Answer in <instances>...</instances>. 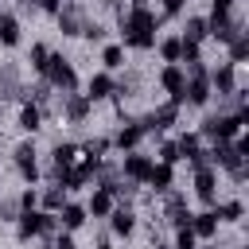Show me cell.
Wrapping results in <instances>:
<instances>
[{"label":"cell","mask_w":249,"mask_h":249,"mask_svg":"<svg viewBox=\"0 0 249 249\" xmlns=\"http://www.w3.org/2000/svg\"><path fill=\"white\" fill-rule=\"evenodd\" d=\"M179 39H187V43H202V39H206V16H187Z\"/></svg>","instance_id":"obj_22"},{"label":"cell","mask_w":249,"mask_h":249,"mask_svg":"<svg viewBox=\"0 0 249 249\" xmlns=\"http://www.w3.org/2000/svg\"><path fill=\"white\" fill-rule=\"evenodd\" d=\"M89 105H93V101H89L86 93H78V89H74V93H62V105H58V109L66 113V121H70V124H82V121L89 117Z\"/></svg>","instance_id":"obj_10"},{"label":"cell","mask_w":249,"mask_h":249,"mask_svg":"<svg viewBox=\"0 0 249 249\" xmlns=\"http://www.w3.org/2000/svg\"><path fill=\"white\" fill-rule=\"evenodd\" d=\"M191 233H195V237H214V233H218V214H214V210L191 214Z\"/></svg>","instance_id":"obj_17"},{"label":"cell","mask_w":249,"mask_h":249,"mask_svg":"<svg viewBox=\"0 0 249 249\" xmlns=\"http://www.w3.org/2000/svg\"><path fill=\"white\" fill-rule=\"evenodd\" d=\"M156 249H171V245H156Z\"/></svg>","instance_id":"obj_44"},{"label":"cell","mask_w":249,"mask_h":249,"mask_svg":"<svg viewBox=\"0 0 249 249\" xmlns=\"http://www.w3.org/2000/svg\"><path fill=\"white\" fill-rule=\"evenodd\" d=\"M0 74H4V66H0Z\"/></svg>","instance_id":"obj_46"},{"label":"cell","mask_w":249,"mask_h":249,"mask_svg":"<svg viewBox=\"0 0 249 249\" xmlns=\"http://www.w3.org/2000/svg\"><path fill=\"white\" fill-rule=\"evenodd\" d=\"M109 226H113V233L128 237V233H132V226H136V214H132L128 206H113V214H109Z\"/></svg>","instance_id":"obj_20"},{"label":"cell","mask_w":249,"mask_h":249,"mask_svg":"<svg viewBox=\"0 0 249 249\" xmlns=\"http://www.w3.org/2000/svg\"><path fill=\"white\" fill-rule=\"evenodd\" d=\"M214 214H218V222H237V218L245 214V206L233 198V202H222V206H214Z\"/></svg>","instance_id":"obj_32"},{"label":"cell","mask_w":249,"mask_h":249,"mask_svg":"<svg viewBox=\"0 0 249 249\" xmlns=\"http://www.w3.org/2000/svg\"><path fill=\"white\" fill-rule=\"evenodd\" d=\"M160 86L167 89L171 105H183V86H187V74H183V66H179V62H167V66L160 70Z\"/></svg>","instance_id":"obj_6"},{"label":"cell","mask_w":249,"mask_h":249,"mask_svg":"<svg viewBox=\"0 0 249 249\" xmlns=\"http://www.w3.org/2000/svg\"><path fill=\"white\" fill-rule=\"evenodd\" d=\"M140 140H144V128H140V121H128V124L117 132V140H113V144H117L121 152H136V144H140Z\"/></svg>","instance_id":"obj_15"},{"label":"cell","mask_w":249,"mask_h":249,"mask_svg":"<svg viewBox=\"0 0 249 249\" xmlns=\"http://www.w3.org/2000/svg\"><path fill=\"white\" fill-rule=\"evenodd\" d=\"M214 187H218L214 167H210V163H198V167H195V195H198L206 206H214V198H218V195H214Z\"/></svg>","instance_id":"obj_11"},{"label":"cell","mask_w":249,"mask_h":249,"mask_svg":"<svg viewBox=\"0 0 249 249\" xmlns=\"http://www.w3.org/2000/svg\"><path fill=\"white\" fill-rule=\"evenodd\" d=\"M47 62H51V51H47L43 43H35V47H31V66H35L39 74H47Z\"/></svg>","instance_id":"obj_34"},{"label":"cell","mask_w":249,"mask_h":249,"mask_svg":"<svg viewBox=\"0 0 249 249\" xmlns=\"http://www.w3.org/2000/svg\"><path fill=\"white\" fill-rule=\"evenodd\" d=\"M62 226H66V230H78V226H86V206H78V202H66V206H62Z\"/></svg>","instance_id":"obj_28"},{"label":"cell","mask_w":249,"mask_h":249,"mask_svg":"<svg viewBox=\"0 0 249 249\" xmlns=\"http://www.w3.org/2000/svg\"><path fill=\"white\" fill-rule=\"evenodd\" d=\"M163 218L179 230V226H191V210H187V198L179 195V191H167V210H163Z\"/></svg>","instance_id":"obj_13"},{"label":"cell","mask_w":249,"mask_h":249,"mask_svg":"<svg viewBox=\"0 0 249 249\" xmlns=\"http://www.w3.org/2000/svg\"><path fill=\"white\" fill-rule=\"evenodd\" d=\"M39 124H43V113H39L31 101H23V109H19V128H23V132H35Z\"/></svg>","instance_id":"obj_26"},{"label":"cell","mask_w":249,"mask_h":249,"mask_svg":"<svg viewBox=\"0 0 249 249\" xmlns=\"http://www.w3.org/2000/svg\"><path fill=\"white\" fill-rule=\"evenodd\" d=\"M113 206H117V198L109 195V191H93V198H89V206H86V214H93V218H109L113 214Z\"/></svg>","instance_id":"obj_19"},{"label":"cell","mask_w":249,"mask_h":249,"mask_svg":"<svg viewBox=\"0 0 249 249\" xmlns=\"http://www.w3.org/2000/svg\"><path fill=\"white\" fill-rule=\"evenodd\" d=\"M245 54H249V39H245V31H241L237 39H230V66L245 62Z\"/></svg>","instance_id":"obj_30"},{"label":"cell","mask_w":249,"mask_h":249,"mask_svg":"<svg viewBox=\"0 0 249 249\" xmlns=\"http://www.w3.org/2000/svg\"><path fill=\"white\" fill-rule=\"evenodd\" d=\"M101 4H117V0H101Z\"/></svg>","instance_id":"obj_43"},{"label":"cell","mask_w":249,"mask_h":249,"mask_svg":"<svg viewBox=\"0 0 249 249\" xmlns=\"http://www.w3.org/2000/svg\"><path fill=\"white\" fill-rule=\"evenodd\" d=\"M206 78H210V89H214L218 97H230V93H237V74H233V66H230V62H222V66L206 70Z\"/></svg>","instance_id":"obj_8"},{"label":"cell","mask_w":249,"mask_h":249,"mask_svg":"<svg viewBox=\"0 0 249 249\" xmlns=\"http://www.w3.org/2000/svg\"><path fill=\"white\" fill-rule=\"evenodd\" d=\"M0 43L4 47H16L19 43V19L12 12H0Z\"/></svg>","instance_id":"obj_21"},{"label":"cell","mask_w":249,"mask_h":249,"mask_svg":"<svg viewBox=\"0 0 249 249\" xmlns=\"http://www.w3.org/2000/svg\"><path fill=\"white\" fill-rule=\"evenodd\" d=\"M195 245H198V237L191 233V226H179V230H175V245H171V249H195Z\"/></svg>","instance_id":"obj_35"},{"label":"cell","mask_w":249,"mask_h":249,"mask_svg":"<svg viewBox=\"0 0 249 249\" xmlns=\"http://www.w3.org/2000/svg\"><path fill=\"white\" fill-rule=\"evenodd\" d=\"M16 233H19V241L51 237V233H54V214H47V210H23V214L16 218Z\"/></svg>","instance_id":"obj_3"},{"label":"cell","mask_w":249,"mask_h":249,"mask_svg":"<svg viewBox=\"0 0 249 249\" xmlns=\"http://www.w3.org/2000/svg\"><path fill=\"white\" fill-rule=\"evenodd\" d=\"M206 35H214L218 43H230V39L241 35V19L230 16V12H210L206 16Z\"/></svg>","instance_id":"obj_5"},{"label":"cell","mask_w":249,"mask_h":249,"mask_svg":"<svg viewBox=\"0 0 249 249\" xmlns=\"http://www.w3.org/2000/svg\"><path fill=\"white\" fill-rule=\"evenodd\" d=\"M249 121V109H237V113H210L206 121H202V136H210L214 144L218 140H233V136H241V124Z\"/></svg>","instance_id":"obj_2"},{"label":"cell","mask_w":249,"mask_h":249,"mask_svg":"<svg viewBox=\"0 0 249 249\" xmlns=\"http://www.w3.org/2000/svg\"><path fill=\"white\" fill-rule=\"evenodd\" d=\"M101 62H105V70H117V66H124V47H121V43H109V47L101 51Z\"/></svg>","instance_id":"obj_29"},{"label":"cell","mask_w":249,"mask_h":249,"mask_svg":"<svg viewBox=\"0 0 249 249\" xmlns=\"http://www.w3.org/2000/svg\"><path fill=\"white\" fill-rule=\"evenodd\" d=\"M195 249H214V245H195Z\"/></svg>","instance_id":"obj_42"},{"label":"cell","mask_w":249,"mask_h":249,"mask_svg":"<svg viewBox=\"0 0 249 249\" xmlns=\"http://www.w3.org/2000/svg\"><path fill=\"white\" fill-rule=\"evenodd\" d=\"M78 156H82V152H78L74 144H58V148H54V171H51V175H58V171L74 167V163H78Z\"/></svg>","instance_id":"obj_24"},{"label":"cell","mask_w":249,"mask_h":249,"mask_svg":"<svg viewBox=\"0 0 249 249\" xmlns=\"http://www.w3.org/2000/svg\"><path fill=\"white\" fill-rule=\"evenodd\" d=\"M175 152H179V160H195V156L202 152V140H198V132H183V136L175 140Z\"/></svg>","instance_id":"obj_23"},{"label":"cell","mask_w":249,"mask_h":249,"mask_svg":"<svg viewBox=\"0 0 249 249\" xmlns=\"http://www.w3.org/2000/svg\"><path fill=\"white\" fill-rule=\"evenodd\" d=\"M210 4H214V12H230L233 8V0H210Z\"/></svg>","instance_id":"obj_41"},{"label":"cell","mask_w":249,"mask_h":249,"mask_svg":"<svg viewBox=\"0 0 249 249\" xmlns=\"http://www.w3.org/2000/svg\"><path fill=\"white\" fill-rule=\"evenodd\" d=\"M54 249H78V245H74L70 233H58V237H54Z\"/></svg>","instance_id":"obj_40"},{"label":"cell","mask_w":249,"mask_h":249,"mask_svg":"<svg viewBox=\"0 0 249 249\" xmlns=\"http://www.w3.org/2000/svg\"><path fill=\"white\" fill-rule=\"evenodd\" d=\"M78 152H82L86 160H101V156L109 152V140H105V136H97V140H86V144H82Z\"/></svg>","instance_id":"obj_31"},{"label":"cell","mask_w":249,"mask_h":249,"mask_svg":"<svg viewBox=\"0 0 249 249\" xmlns=\"http://www.w3.org/2000/svg\"><path fill=\"white\" fill-rule=\"evenodd\" d=\"M175 117H179V105L167 101V105H156L148 117H140V128H144V136H148V132H163V128L175 124Z\"/></svg>","instance_id":"obj_7"},{"label":"cell","mask_w":249,"mask_h":249,"mask_svg":"<svg viewBox=\"0 0 249 249\" xmlns=\"http://www.w3.org/2000/svg\"><path fill=\"white\" fill-rule=\"evenodd\" d=\"M113 89H117V82L101 70V74L89 78V93H86V97H89V101H105V97H113Z\"/></svg>","instance_id":"obj_18"},{"label":"cell","mask_w":249,"mask_h":249,"mask_svg":"<svg viewBox=\"0 0 249 249\" xmlns=\"http://www.w3.org/2000/svg\"><path fill=\"white\" fill-rule=\"evenodd\" d=\"M160 163H167V167H175V163H179V152H175V140H163V144H160Z\"/></svg>","instance_id":"obj_36"},{"label":"cell","mask_w":249,"mask_h":249,"mask_svg":"<svg viewBox=\"0 0 249 249\" xmlns=\"http://www.w3.org/2000/svg\"><path fill=\"white\" fill-rule=\"evenodd\" d=\"M16 167H19V175H23L27 183L39 179V163H35V144H31V140H23V144L16 148Z\"/></svg>","instance_id":"obj_12"},{"label":"cell","mask_w":249,"mask_h":249,"mask_svg":"<svg viewBox=\"0 0 249 249\" xmlns=\"http://www.w3.org/2000/svg\"><path fill=\"white\" fill-rule=\"evenodd\" d=\"M183 12V0H163V16H179Z\"/></svg>","instance_id":"obj_39"},{"label":"cell","mask_w":249,"mask_h":249,"mask_svg":"<svg viewBox=\"0 0 249 249\" xmlns=\"http://www.w3.org/2000/svg\"><path fill=\"white\" fill-rule=\"evenodd\" d=\"M82 12H78V4H62L58 8V27H62V35H82Z\"/></svg>","instance_id":"obj_14"},{"label":"cell","mask_w":249,"mask_h":249,"mask_svg":"<svg viewBox=\"0 0 249 249\" xmlns=\"http://www.w3.org/2000/svg\"><path fill=\"white\" fill-rule=\"evenodd\" d=\"M0 121H4V105H0Z\"/></svg>","instance_id":"obj_45"},{"label":"cell","mask_w":249,"mask_h":249,"mask_svg":"<svg viewBox=\"0 0 249 249\" xmlns=\"http://www.w3.org/2000/svg\"><path fill=\"white\" fill-rule=\"evenodd\" d=\"M171 183H175V171H171L167 163H152V171H148V187L160 191V195H167Z\"/></svg>","instance_id":"obj_16"},{"label":"cell","mask_w":249,"mask_h":249,"mask_svg":"<svg viewBox=\"0 0 249 249\" xmlns=\"http://www.w3.org/2000/svg\"><path fill=\"white\" fill-rule=\"evenodd\" d=\"M0 218L4 222H16L19 218V198H0Z\"/></svg>","instance_id":"obj_37"},{"label":"cell","mask_w":249,"mask_h":249,"mask_svg":"<svg viewBox=\"0 0 249 249\" xmlns=\"http://www.w3.org/2000/svg\"><path fill=\"white\" fill-rule=\"evenodd\" d=\"M23 210H39V191H35V187H27V191L19 195V214H23Z\"/></svg>","instance_id":"obj_38"},{"label":"cell","mask_w":249,"mask_h":249,"mask_svg":"<svg viewBox=\"0 0 249 249\" xmlns=\"http://www.w3.org/2000/svg\"><path fill=\"white\" fill-rule=\"evenodd\" d=\"M179 35H167L163 43H160V54H163V62H179Z\"/></svg>","instance_id":"obj_33"},{"label":"cell","mask_w":249,"mask_h":249,"mask_svg":"<svg viewBox=\"0 0 249 249\" xmlns=\"http://www.w3.org/2000/svg\"><path fill=\"white\" fill-rule=\"evenodd\" d=\"M121 35H124V47H136V51L156 47V16L148 12L144 0H132V8L121 19Z\"/></svg>","instance_id":"obj_1"},{"label":"cell","mask_w":249,"mask_h":249,"mask_svg":"<svg viewBox=\"0 0 249 249\" xmlns=\"http://www.w3.org/2000/svg\"><path fill=\"white\" fill-rule=\"evenodd\" d=\"M43 82H47L51 89L74 93V89H78V70L70 66V58H62V54H51V62H47V74H43Z\"/></svg>","instance_id":"obj_4"},{"label":"cell","mask_w":249,"mask_h":249,"mask_svg":"<svg viewBox=\"0 0 249 249\" xmlns=\"http://www.w3.org/2000/svg\"><path fill=\"white\" fill-rule=\"evenodd\" d=\"M39 202H43V210H47V214H58V210L66 206V191H62V187H51V191H43V198H39Z\"/></svg>","instance_id":"obj_27"},{"label":"cell","mask_w":249,"mask_h":249,"mask_svg":"<svg viewBox=\"0 0 249 249\" xmlns=\"http://www.w3.org/2000/svg\"><path fill=\"white\" fill-rule=\"evenodd\" d=\"M16 97H23V86H19V78L12 70H4L0 74V101H16Z\"/></svg>","instance_id":"obj_25"},{"label":"cell","mask_w":249,"mask_h":249,"mask_svg":"<svg viewBox=\"0 0 249 249\" xmlns=\"http://www.w3.org/2000/svg\"><path fill=\"white\" fill-rule=\"evenodd\" d=\"M121 171H124V179H128V183H148L152 160H148L144 152H124V160H121Z\"/></svg>","instance_id":"obj_9"}]
</instances>
